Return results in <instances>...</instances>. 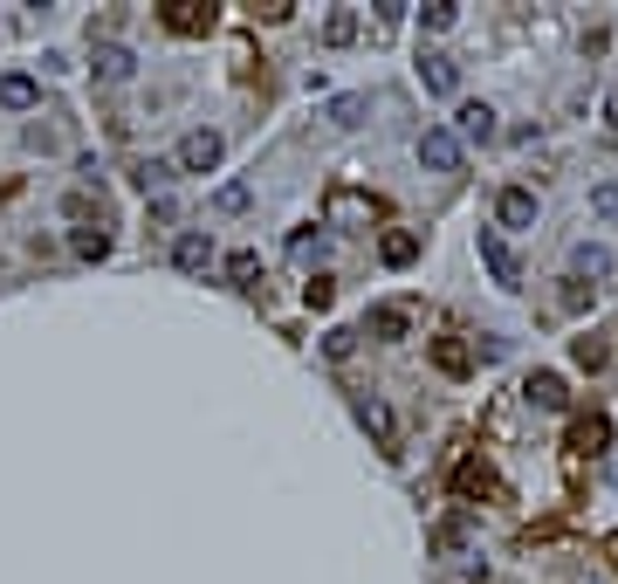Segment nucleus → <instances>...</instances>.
Returning a JSON list of instances; mask_svg holds the SVG:
<instances>
[{
	"instance_id": "nucleus-1",
	"label": "nucleus",
	"mask_w": 618,
	"mask_h": 584,
	"mask_svg": "<svg viewBox=\"0 0 618 584\" xmlns=\"http://www.w3.org/2000/svg\"><path fill=\"white\" fill-rule=\"evenodd\" d=\"M474 248H481V268L495 275L502 289H523V262H515V248L495 234V227H481V234H474Z\"/></svg>"
},
{
	"instance_id": "nucleus-2",
	"label": "nucleus",
	"mask_w": 618,
	"mask_h": 584,
	"mask_svg": "<svg viewBox=\"0 0 618 584\" xmlns=\"http://www.w3.org/2000/svg\"><path fill=\"white\" fill-rule=\"evenodd\" d=\"M220 131H206V124H199V131H186V138H179V151H172V165L179 172H214L220 165Z\"/></svg>"
},
{
	"instance_id": "nucleus-3",
	"label": "nucleus",
	"mask_w": 618,
	"mask_h": 584,
	"mask_svg": "<svg viewBox=\"0 0 618 584\" xmlns=\"http://www.w3.org/2000/svg\"><path fill=\"white\" fill-rule=\"evenodd\" d=\"M495 131H502V124H495V104H481V96H468V104L454 111V138H460V145H495Z\"/></svg>"
},
{
	"instance_id": "nucleus-4",
	"label": "nucleus",
	"mask_w": 618,
	"mask_h": 584,
	"mask_svg": "<svg viewBox=\"0 0 618 584\" xmlns=\"http://www.w3.org/2000/svg\"><path fill=\"white\" fill-rule=\"evenodd\" d=\"M90 76H96V83H131V76H138V56H131L124 42H96Z\"/></svg>"
},
{
	"instance_id": "nucleus-5",
	"label": "nucleus",
	"mask_w": 618,
	"mask_h": 584,
	"mask_svg": "<svg viewBox=\"0 0 618 584\" xmlns=\"http://www.w3.org/2000/svg\"><path fill=\"white\" fill-rule=\"evenodd\" d=\"M420 165L426 172H460V138L447 131V124H433V131L420 138Z\"/></svg>"
},
{
	"instance_id": "nucleus-6",
	"label": "nucleus",
	"mask_w": 618,
	"mask_h": 584,
	"mask_svg": "<svg viewBox=\"0 0 618 584\" xmlns=\"http://www.w3.org/2000/svg\"><path fill=\"white\" fill-rule=\"evenodd\" d=\"M206 262H214V234L186 227V234L172 241V268H179V275H206Z\"/></svg>"
},
{
	"instance_id": "nucleus-7",
	"label": "nucleus",
	"mask_w": 618,
	"mask_h": 584,
	"mask_svg": "<svg viewBox=\"0 0 618 584\" xmlns=\"http://www.w3.org/2000/svg\"><path fill=\"white\" fill-rule=\"evenodd\" d=\"M571 268H577V283H584V275H591V283H611V275H618V255H611L605 241H577V248H571Z\"/></svg>"
},
{
	"instance_id": "nucleus-8",
	"label": "nucleus",
	"mask_w": 618,
	"mask_h": 584,
	"mask_svg": "<svg viewBox=\"0 0 618 584\" xmlns=\"http://www.w3.org/2000/svg\"><path fill=\"white\" fill-rule=\"evenodd\" d=\"M365 330H371L378 344H399L405 330H412V310H405V302H371V310H365Z\"/></svg>"
},
{
	"instance_id": "nucleus-9",
	"label": "nucleus",
	"mask_w": 618,
	"mask_h": 584,
	"mask_svg": "<svg viewBox=\"0 0 618 584\" xmlns=\"http://www.w3.org/2000/svg\"><path fill=\"white\" fill-rule=\"evenodd\" d=\"M165 28L172 35H206L214 28V8L206 0H165Z\"/></svg>"
},
{
	"instance_id": "nucleus-10",
	"label": "nucleus",
	"mask_w": 618,
	"mask_h": 584,
	"mask_svg": "<svg viewBox=\"0 0 618 584\" xmlns=\"http://www.w3.org/2000/svg\"><path fill=\"white\" fill-rule=\"evenodd\" d=\"M351 413H357V426H365V434H371V440H378L385 454H399V426H392V413H385L378 399H357Z\"/></svg>"
},
{
	"instance_id": "nucleus-11",
	"label": "nucleus",
	"mask_w": 618,
	"mask_h": 584,
	"mask_svg": "<svg viewBox=\"0 0 618 584\" xmlns=\"http://www.w3.org/2000/svg\"><path fill=\"white\" fill-rule=\"evenodd\" d=\"M495 220L502 227H536V193L529 186H502L495 193Z\"/></svg>"
},
{
	"instance_id": "nucleus-12",
	"label": "nucleus",
	"mask_w": 618,
	"mask_h": 584,
	"mask_svg": "<svg viewBox=\"0 0 618 584\" xmlns=\"http://www.w3.org/2000/svg\"><path fill=\"white\" fill-rule=\"evenodd\" d=\"M523 399L543 405V413H563V405H571V392H563L557 371H529V378H523Z\"/></svg>"
},
{
	"instance_id": "nucleus-13",
	"label": "nucleus",
	"mask_w": 618,
	"mask_h": 584,
	"mask_svg": "<svg viewBox=\"0 0 618 584\" xmlns=\"http://www.w3.org/2000/svg\"><path fill=\"white\" fill-rule=\"evenodd\" d=\"M420 83H426L433 96H454V90H460V69H454L447 56H420Z\"/></svg>"
},
{
	"instance_id": "nucleus-14",
	"label": "nucleus",
	"mask_w": 618,
	"mask_h": 584,
	"mask_svg": "<svg viewBox=\"0 0 618 584\" xmlns=\"http://www.w3.org/2000/svg\"><path fill=\"white\" fill-rule=\"evenodd\" d=\"M0 104H8V111H35L42 83H35V76H0Z\"/></svg>"
},
{
	"instance_id": "nucleus-15",
	"label": "nucleus",
	"mask_w": 618,
	"mask_h": 584,
	"mask_svg": "<svg viewBox=\"0 0 618 584\" xmlns=\"http://www.w3.org/2000/svg\"><path fill=\"white\" fill-rule=\"evenodd\" d=\"M468 543H474V523L468 516H447L440 529H433V550H440V557H460Z\"/></svg>"
},
{
	"instance_id": "nucleus-16",
	"label": "nucleus",
	"mask_w": 618,
	"mask_h": 584,
	"mask_svg": "<svg viewBox=\"0 0 618 584\" xmlns=\"http://www.w3.org/2000/svg\"><path fill=\"white\" fill-rule=\"evenodd\" d=\"M365 111H371V96H330V124H337V131H357V124H365Z\"/></svg>"
},
{
	"instance_id": "nucleus-17",
	"label": "nucleus",
	"mask_w": 618,
	"mask_h": 584,
	"mask_svg": "<svg viewBox=\"0 0 618 584\" xmlns=\"http://www.w3.org/2000/svg\"><path fill=\"white\" fill-rule=\"evenodd\" d=\"M433 365H440L447 378H460V371H468V365H474V351H468V344H460V337H440V344H433Z\"/></svg>"
},
{
	"instance_id": "nucleus-18",
	"label": "nucleus",
	"mask_w": 618,
	"mask_h": 584,
	"mask_svg": "<svg viewBox=\"0 0 618 584\" xmlns=\"http://www.w3.org/2000/svg\"><path fill=\"white\" fill-rule=\"evenodd\" d=\"M378 255H385V268H405L412 255H420V234H399V227H392V234L378 241Z\"/></svg>"
},
{
	"instance_id": "nucleus-19",
	"label": "nucleus",
	"mask_w": 618,
	"mask_h": 584,
	"mask_svg": "<svg viewBox=\"0 0 618 584\" xmlns=\"http://www.w3.org/2000/svg\"><path fill=\"white\" fill-rule=\"evenodd\" d=\"M571 440H577L584 454H605V440H611V426H605V413H591V420H577V426H571Z\"/></svg>"
},
{
	"instance_id": "nucleus-20",
	"label": "nucleus",
	"mask_w": 618,
	"mask_h": 584,
	"mask_svg": "<svg viewBox=\"0 0 618 584\" xmlns=\"http://www.w3.org/2000/svg\"><path fill=\"white\" fill-rule=\"evenodd\" d=\"M330 220H371V199L337 186V193H330Z\"/></svg>"
},
{
	"instance_id": "nucleus-21",
	"label": "nucleus",
	"mask_w": 618,
	"mask_h": 584,
	"mask_svg": "<svg viewBox=\"0 0 618 584\" xmlns=\"http://www.w3.org/2000/svg\"><path fill=\"white\" fill-rule=\"evenodd\" d=\"M254 275H262V255H254V248L227 255V283H234V289H254Z\"/></svg>"
},
{
	"instance_id": "nucleus-22",
	"label": "nucleus",
	"mask_w": 618,
	"mask_h": 584,
	"mask_svg": "<svg viewBox=\"0 0 618 584\" xmlns=\"http://www.w3.org/2000/svg\"><path fill=\"white\" fill-rule=\"evenodd\" d=\"M76 255H83V262H103V255H111V234H103V227H76Z\"/></svg>"
},
{
	"instance_id": "nucleus-23",
	"label": "nucleus",
	"mask_w": 618,
	"mask_h": 584,
	"mask_svg": "<svg viewBox=\"0 0 618 584\" xmlns=\"http://www.w3.org/2000/svg\"><path fill=\"white\" fill-rule=\"evenodd\" d=\"M323 42H330V48H344V42H357V14H351V8H337V14L323 21Z\"/></svg>"
},
{
	"instance_id": "nucleus-24",
	"label": "nucleus",
	"mask_w": 618,
	"mask_h": 584,
	"mask_svg": "<svg viewBox=\"0 0 618 584\" xmlns=\"http://www.w3.org/2000/svg\"><path fill=\"white\" fill-rule=\"evenodd\" d=\"M420 21H426V35H447L460 21V8H454V0H433V8H420Z\"/></svg>"
},
{
	"instance_id": "nucleus-25",
	"label": "nucleus",
	"mask_w": 618,
	"mask_h": 584,
	"mask_svg": "<svg viewBox=\"0 0 618 584\" xmlns=\"http://www.w3.org/2000/svg\"><path fill=\"white\" fill-rule=\"evenodd\" d=\"M214 207H220V214H248V207H254V193H248L241 180H227V186L214 193Z\"/></svg>"
},
{
	"instance_id": "nucleus-26",
	"label": "nucleus",
	"mask_w": 618,
	"mask_h": 584,
	"mask_svg": "<svg viewBox=\"0 0 618 584\" xmlns=\"http://www.w3.org/2000/svg\"><path fill=\"white\" fill-rule=\"evenodd\" d=\"M302 296H309V310H330V302H337V283H330V275H309Z\"/></svg>"
},
{
	"instance_id": "nucleus-27",
	"label": "nucleus",
	"mask_w": 618,
	"mask_h": 584,
	"mask_svg": "<svg viewBox=\"0 0 618 584\" xmlns=\"http://www.w3.org/2000/svg\"><path fill=\"white\" fill-rule=\"evenodd\" d=\"M591 214H598V220H618V180L591 186Z\"/></svg>"
},
{
	"instance_id": "nucleus-28",
	"label": "nucleus",
	"mask_w": 618,
	"mask_h": 584,
	"mask_svg": "<svg viewBox=\"0 0 618 584\" xmlns=\"http://www.w3.org/2000/svg\"><path fill=\"white\" fill-rule=\"evenodd\" d=\"M165 180H172V165H165V159H145V165H138V186H145V193H151V186H165Z\"/></svg>"
},
{
	"instance_id": "nucleus-29",
	"label": "nucleus",
	"mask_w": 618,
	"mask_h": 584,
	"mask_svg": "<svg viewBox=\"0 0 618 584\" xmlns=\"http://www.w3.org/2000/svg\"><path fill=\"white\" fill-rule=\"evenodd\" d=\"M557 302H563L571 317H584V310H591V289H584V283H563V296H557Z\"/></svg>"
},
{
	"instance_id": "nucleus-30",
	"label": "nucleus",
	"mask_w": 618,
	"mask_h": 584,
	"mask_svg": "<svg viewBox=\"0 0 618 584\" xmlns=\"http://www.w3.org/2000/svg\"><path fill=\"white\" fill-rule=\"evenodd\" d=\"M577 365L598 371V365H605V344H598V337H577Z\"/></svg>"
}]
</instances>
